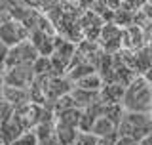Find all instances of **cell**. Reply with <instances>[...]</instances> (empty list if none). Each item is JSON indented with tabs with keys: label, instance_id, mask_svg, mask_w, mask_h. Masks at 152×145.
I'll use <instances>...</instances> for the list:
<instances>
[{
	"label": "cell",
	"instance_id": "obj_6",
	"mask_svg": "<svg viewBox=\"0 0 152 145\" xmlns=\"http://www.w3.org/2000/svg\"><path fill=\"white\" fill-rule=\"evenodd\" d=\"M36 78V72L32 65H15L6 69V84L10 86H21V88H31Z\"/></svg>",
	"mask_w": 152,
	"mask_h": 145
},
{
	"label": "cell",
	"instance_id": "obj_15",
	"mask_svg": "<svg viewBox=\"0 0 152 145\" xmlns=\"http://www.w3.org/2000/svg\"><path fill=\"white\" fill-rule=\"evenodd\" d=\"M114 145H139V139L129 138V136H118Z\"/></svg>",
	"mask_w": 152,
	"mask_h": 145
},
{
	"label": "cell",
	"instance_id": "obj_16",
	"mask_svg": "<svg viewBox=\"0 0 152 145\" xmlns=\"http://www.w3.org/2000/svg\"><path fill=\"white\" fill-rule=\"evenodd\" d=\"M4 86H6V67L0 65V92L4 90Z\"/></svg>",
	"mask_w": 152,
	"mask_h": 145
},
{
	"label": "cell",
	"instance_id": "obj_12",
	"mask_svg": "<svg viewBox=\"0 0 152 145\" xmlns=\"http://www.w3.org/2000/svg\"><path fill=\"white\" fill-rule=\"evenodd\" d=\"M78 132H80V128L66 126V124H57L55 122V136H57L59 145H72L76 136H78Z\"/></svg>",
	"mask_w": 152,
	"mask_h": 145
},
{
	"label": "cell",
	"instance_id": "obj_11",
	"mask_svg": "<svg viewBox=\"0 0 152 145\" xmlns=\"http://www.w3.org/2000/svg\"><path fill=\"white\" fill-rule=\"evenodd\" d=\"M124 94H126V86L120 82H110V84H104L101 90V98L104 103H122Z\"/></svg>",
	"mask_w": 152,
	"mask_h": 145
},
{
	"label": "cell",
	"instance_id": "obj_2",
	"mask_svg": "<svg viewBox=\"0 0 152 145\" xmlns=\"http://www.w3.org/2000/svg\"><path fill=\"white\" fill-rule=\"evenodd\" d=\"M118 136H129L139 141L152 136V113L126 111L118 124Z\"/></svg>",
	"mask_w": 152,
	"mask_h": 145
},
{
	"label": "cell",
	"instance_id": "obj_5",
	"mask_svg": "<svg viewBox=\"0 0 152 145\" xmlns=\"http://www.w3.org/2000/svg\"><path fill=\"white\" fill-rule=\"evenodd\" d=\"M122 33H124V27H120L118 23H114V21H108V23L103 25L101 35H99L97 40L101 42V46H103L104 52H108V54H116V52L122 50Z\"/></svg>",
	"mask_w": 152,
	"mask_h": 145
},
{
	"label": "cell",
	"instance_id": "obj_1",
	"mask_svg": "<svg viewBox=\"0 0 152 145\" xmlns=\"http://www.w3.org/2000/svg\"><path fill=\"white\" fill-rule=\"evenodd\" d=\"M126 111L152 113V82L142 75H137L126 86V94L122 99Z\"/></svg>",
	"mask_w": 152,
	"mask_h": 145
},
{
	"label": "cell",
	"instance_id": "obj_9",
	"mask_svg": "<svg viewBox=\"0 0 152 145\" xmlns=\"http://www.w3.org/2000/svg\"><path fill=\"white\" fill-rule=\"evenodd\" d=\"M91 132L99 138H118V124L114 120H110L108 117L101 115V117H97V120H95Z\"/></svg>",
	"mask_w": 152,
	"mask_h": 145
},
{
	"label": "cell",
	"instance_id": "obj_14",
	"mask_svg": "<svg viewBox=\"0 0 152 145\" xmlns=\"http://www.w3.org/2000/svg\"><path fill=\"white\" fill-rule=\"evenodd\" d=\"M99 139H101V138L95 136L93 132H82V130H80L72 145H97Z\"/></svg>",
	"mask_w": 152,
	"mask_h": 145
},
{
	"label": "cell",
	"instance_id": "obj_4",
	"mask_svg": "<svg viewBox=\"0 0 152 145\" xmlns=\"http://www.w3.org/2000/svg\"><path fill=\"white\" fill-rule=\"evenodd\" d=\"M31 31L27 29V25L23 21H17V19H8V21L0 23V40L6 42V44L12 48V46H17L19 42L27 40Z\"/></svg>",
	"mask_w": 152,
	"mask_h": 145
},
{
	"label": "cell",
	"instance_id": "obj_3",
	"mask_svg": "<svg viewBox=\"0 0 152 145\" xmlns=\"http://www.w3.org/2000/svg\"><path fill=\"white\" fill-rule=\"evenodd\" d=\"M38 55L40 54H38L36 46L31 42V38H27V40L19 42L17 46L10 48V54L6 59V69L8 67H15V65H32Z\"/></svg>",
	"mask_w": 152,
	"mask_h": 145
},
{
	"label": "cell",
	"instance_id": "obj_20",
	"mask_svg": "<svg viewBox=\"0 0 152 145\" xmlns=\"http://www.w3.org/2000/svg\"><path fill=\"white\" fill-rule=\"evenodd\" d=\"M139 145H152V136L145 138V139H141V141H139Z\"/></svg>",
	"mask_w": 152,
	"mask_h": 145
},
{
	"label": "cell",
	"instance_id": "obj_10",
	"mask_svg": "<svg viewBox=\"0 0 152 145\" xmlns=\"http://www.w3.org/2000/svg\"><path fill=\"white\" fill-rule=\"evenodd\" d=\"M82 111L80 107H69V109H61L55 113V122L57 124H66V126H74L80 128V120H82Z\"/></svg>",
	"mask_w": 152,
	"mask_h": 145
},
{
	"label": "cell",
	"instance_id": "obj_8",
	"mask_svg": "<svg viewBox=\"0 0 152 145\" xmlns=\"http://www.w3.org/2000/svg\"><path fill=\"white\" fill-rule=\"evenodd\" d=\"M2 94L15 109L27 105L28 101H32L31 99V90H28V88H21V86H10V84H6L4 90H2Z\"/></svg>",
	"mask_w": 152,
	"mask_h": 145
},
{
	"label": "cell",
	"instance_id": "obj_13",
	"mask_svg": "<svg viewBox=\"0 0 152 145\" xmlns=\"http://www.w3.org/2000/svg\"><path fill=\"white\" fill-rule=\"evenodd\" d=\"M103 75H99V72H89V75H86L82 76L80 80H76V86H80V88H84V90H91V92H101L103 90V86H104V82H103Z\"/></svg>",
	"mask_w": 152,
	"mask_h": 145
},
{
	"label": "cell",
	"instance_id": "obj_7",
	"mask_svg": "<svg viewBox=\"0 0 152 145\" xmlns=\"http://www.w3.org/2000/svg\"><path fill=\"white\" fill-rule=\"evenodd\" d=\"M146 44V36H145V31H142L141 25L137 23H131V25L124 27V33H122V48L126 50H139Z\"/></svg>",
	"mask_w": 152,
	"mask_h": 145
},
{
	"label": "cell",
	"instance_id": "obj_17",
	"mask_svg": "<svg viewBox=\"0 0 152 145\" xmlns=\"http://www.w3.org/2000/svg\"><path fill=\"white\" fill-rule=\"evenodd\" d=\"M104 2H107V6L110 8V10H118V8H122V0H104Z\"/></svg>",
	"mask_w": 152,
	"mask_h": 145
},
{
	"label": "cell",
	"instance_id": "obj_18",
	"mask_svg": "<svg viewBox=\"0 0 152 145\" xmlns=\"http://www.w3.org/2000/svg\"><path fill=\"white\" fill-rule=\"evenodd\" d=\"M114 141H116V138H101L97 145H114Z\"/></svg>",
	"mask_w": 152,
	"mask_h": 145
},
{
	"label": "cell",
	"instance_id": "obj_19",
	"mask_svg": "<svg viewBox=\"0 0 152 145\" xmlns=\"http://www.w3.org/2000/svg\"><path fill=\"white\" fill-rule=\"evenodd\" d=\"M23 2H25L27 6H31V8H40L42 6V0H23Z\"/></svg>",
	"mask_w": 152,
	"mask_h": 145
}]
</instances>
